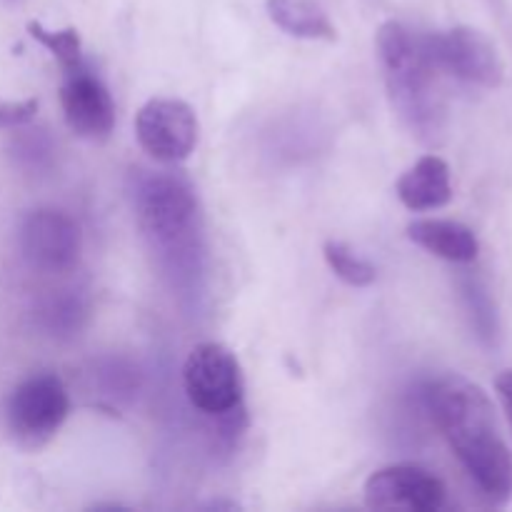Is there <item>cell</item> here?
Returning a JSON list of instances; mask_svg holds the SVG:
<instances>
[{
  "instance_id": "ac0fdd59",
  "label": "cell",
  "mask_w": 512,
  "mask_h": 512,
  "mask_svg": "<svg viewBox=\"0 0 512 512\" xmlns=\"http://www.w3.org/2000/svg\"><path fill=\"white\" fill-rule=\"evenodd\" d=\"M40 108L38 98L25 100H5L0 98V130H18L25 128L35 120Z\"/></svg>"
},
{
  "instance_id": "3957f363",
  "label": "cell",
  "mask_w": 512,
  "mask_h": 512,
  "mask_svg": "<svg viewBox=\"0 0 512 512\" xmlns=\"http://www.w3.org/2000/svg\"><path fill=\"white\" fill-rule=\"evenodd\" d=\"M378 63L383 68L390 103L405 128L425 143L440 138L445 123V103L440 93V70L430 33H418L398 20L380 25Z\"/></svg>"
},
{
  "instance_id": "7c38bea8",
  "label": "cell",
  "mask_w": 512,
  "mask_h": 512,
  "mask_svg": "<svg viewBox=\"0 0 512 512\" xmlns=\"http://www.w3.org/2000/svg\"><path fill=\"white\" fill-rule=\"evenodd\" d=\"M408 238L448 263H473L480 253L478 235L458 220L420 218L408 225Z\"/></svg>"
},
{
  "instance_id": "9c48e42d",
  "label": "cell",
  "mask_w": 512,
  "mask_h": 512,
  "mask_svg": "<svg viewBox=\"0 0 512 512\" xmlns=\"http://www.w3.org/2000/svg\"><path fill=\"white\" fill-rule=\"evenodd\" d=\"M365 505L370 510L438 512L445 508L448 488L443 480L420 465L400 463L380 468L365 480Z\"/></svg>"
},
{
  "instance_id": "8fae6325",
  "label": "cell",
  "mask_w": 512,
  "mask_h": 512,
  "mask_svg": "<svg viewBox=\"0 0 512 512\" xmlns=\"http://www.w3.org/2000/svg\"><path fill=\"white\" fill-rule=\"evenodd\" d=\"M398 200L413 213L440 210L453 200L450 165L440 155H423L395 183Z\"/></svg>"
},
{
  "instance_id": "7a4b0ae2",
  "label": "cell",
  "mask_w": 512,
  "mask_h": 512,
  "mask_svg": "<svg viewBox=\"0 0 512 512\" xmlns=\"http://www.w3.org/2000/svg\"><path fill=\"white\" fill-rule=\"evenodd\" d=\"M423 405L483 498L493 505L508 503L512 455L483 388L460 375H443L425 385Z\"/></svg>"
},
{
  "instance_id": "9a60e30c",
  "label": "cell",
  "mask_w": 512,
  "mask_h": 512,
  "mask_svg": "<svg viewBox=\"0 0 512 512\" xmlns=\"http://www.w3.org/2000/svg\"><path fill=\"white\" fill-rule=\"evenodd\" d=\"M460 295H463L470 325H473L480 343H483L485 348H498L500 343L498 305H495L493 295H490V290L485 288L483 280L473 278V275L463 278V283H460Z\"/></svg>"
},
{
  "instance_id": "5b68a950",
  "label": "cell",
  "mask_w": 512,
  "mask_h": 512,
  "mask_svg": "<svg viewBox=\"0 0 512 512\" xmlns=\"http://www.w3.org/2000/svg\"><path fill=\"white\" fill-rule=\"evenodd\" d=\"M183 388L190 405L210 418L243 408L245 375L238 355L223 343H200L183 365Z\"/></svg>"
},
{
  "instance_id": "2e32d148",
  "label": "cell",
  "mask_w": 512,
  "mask_h": 512,
  "mask_svg": "<svg viewBox=\"0 0 512 512\" xmlns=\"http://www.w3.org/2000/svg\"><path fill=\"white\" fill-rule=\"evenodd\" d=\"M323 255L335 278H340L350 288H368V285H373L378 280L375 265L370 260H365L363 255L355 253L343 240H328L323 245Z\"/></svg>"
},
{
  "instance_id": "5bb4252c",
  "label": "cell",
  "mask_w": 512,
  "mask_h": 512,
  "mask_svg": "<svg viewBox=\"0 0 512 512\" xmlns=\"http://www.w3.org/2000/svg\"><path fill=\"white\" fill-rule=\"evenodd\" d=\"M88 300L75 290H60V293L48 295L35 310L38 325L53 338H73L88 323Z\"/></svg>"
},
{
  "instance_id": "e0dca14e",
  "label": "cell",
  "mask_w": 512,
  "mask_h": 512,
  "mask_svg": "<svg viewBox=\"0 0 512 512\" xmlns=\"http://www.w3.org/2000/svg\"><path fill=\"white\" fill-rule=\"evenodd\" d=\"M30 38L38 40L50 55L60 63V68L70 70L78 68L83 60V40H80L78 30L75 28H63V30H48L38 20H30L28 23Z\"/></svg>"
},
{
  "instance_id": "30bf717a",
  "label": "cell",
  "mask_w": 512,
  "mask_h": 512,
  "mask_svg": "<svg viewBox=\"0 0 512 512\" xmlns=\"http://www.w3.org/2000/svg\"><path fill=\"white\" fill-rule=\"evenodd\" d=\"M60 108L68 128L78 138L103 143L115 128V103L108 85L98 73L80 63L78 68L63 70L60 83Z\"/></svg>"
},
{
  "instance_id": "277c9868",
  "label": "cell",
  "mask_w": 512,
  "mask_h": 512,
  "mask_svg": "<svg viewBox=\"0 0 512 512\" xmlns=\"http://www.w3.org/2000/svg\"><path fill=\"white\" fill-rule=\"evenodd\" d=\"M70 415V393L55 373H33L20 380L5 403L10 438L25 450H38L58 435Z\"/></svg>"
},
{
  "instance_id": "6da1fadb",
  "label": "cell",
  "mask_w": 512,
  "mask_h": 512,
  "mask_svg": "<svg viewBox=\"0 0 512 512\" xmlns=\"http://www.w3.org/2000/svg\"><path fill=\"white\" fill-rule=\"evenodd\" d=\"M135 220L160 270L183 295H198L208 265L205 215L198 190L185 175L138 170L130 178Z\"/></svg>"
},
{
  "instance_id": "8992f818",
  "label": "cell",
  "mask_w": 512,
  "mask_h": 512,
  "mask_svg": "<svg viewBox=\"0 0 512 512\" xmlns=\"http://www.w3.org/2000/svg\"><path fill=\"white\" fill-rule=\"evenodd\" d=\"M18 248L25 263L40 273H68L83 250V233L73 215L58 208H35L18 225Z\"/></svg>"
},
{
  "instance_id": "ffe728a7",
  "label": "cell",
  "mask_w": 512,
  "mask_h": 512,
  "mask_svg": "<svg viewBox=\"0 0 512 512\" xmlns=\"http://www.w3.org/2000/svg\"><path fill=\"white\" fill-rule=\"evenodd\" d=\"M495 390H498V398L503 403L505 413H508V420L512 425V370H503V373L495 378Z\"/></svg>"
},
{
  "instance_id": "d6986e66",
  "label": "cell",
  "mask_w": 512,
  "mask_h": 512,
  "mask_svg": "<svg viewBox=\"0 0 512 512\" xmlns=\"http://www.w3.org/2000/svg\"><path fill=\"white\" fill-rule=\"evenodd\" d=\"M13 150H15V155L23 160V163L40 165V163H45V160H50L53 145H50L48 135H45L43 130H28V133L20 135V138L15 140Z\"/></svg>"
},
{
  "instance_id": "ba28073f",
  "label": "cell",
  "mask_w": 512,
  "mask_h": 512,
  "mask_svg": "<svg viewBox=\"0 0 512 512\" xmlns=\"http://www.w3.org/2000/svg\"><path fill=\"white\" fill-rule=\"evenodd\" d=\"M440 70L460 83L478 88H498L505 78V65L493 40L480 30L458 25L445 33H430Z\"/></svg>"
},
{
  "instance_id": "44dd1931",
  "label": "cell",
  "mask_w": 512,
  "mask_h": 512,
  "mask_svg": "<svg viewBox=\"0 0 512 512\" xmlns=\"http://www.w3.org/2000/svg\"><path fill=\"white\" fill-rule=\"evenodd\" d=\"M240 505L233 503V500H213V503L208 505V510H238Z\"/></svg>"
},
{
  "instance_id": "52a82bcc",
  "label": "cell",
  "mask_w": 512,
  "mask_h": 512,
  "mask_svg": "<svg viewBox=\"0 0 512 512\" xmlns=\"http://www.w3.org/2000/svg\"><path fill=\"white\" fill-rule=\"evenodd\" d=\"M135 138L158 163H183L198 148V115L180 98H150L135 115Z\"/></svg>"
},
{
  "instance_id": "4fadbf2b",
  "label": "cell",
  "mask_w": 512,
  "mask_h": 512,
  "mask_svg": "<svg viewBox=\"0 0 512 512\" xmlns=\"http://www.w3.org/2000/svg\"><path fill=\"white\" fill-rule=\"evenodd\" d=\"M270 20L285 30L293 38L303 40H335L338 30H335L333 20L325 13L323 5L318 0H268Z\"/></svg>"
}]
</instances>
